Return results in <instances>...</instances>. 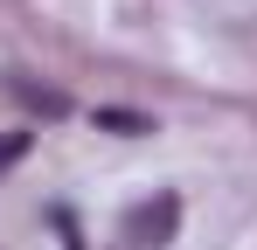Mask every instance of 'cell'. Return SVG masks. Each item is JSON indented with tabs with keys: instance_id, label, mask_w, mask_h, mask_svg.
I'll return each mask as SVG.
<instances>
[{
	"instance_id": "6da1fadb",
	"label": "cell",
	"mask_w": 257,
	"mask_h": 250,
	"mask_svg": "<svg viewBox=\"0 0 257 250\" xmlns=\"http://www.w3.org/2000/svg\"><path fill=\"white\" fill-rule=\"evenodd\" d=\"M174 229H181V195H153L125 215V243L132 250H167Z\"/></svg>"
},
{
	"instance_id": "7a4b0ae2",
	"label": "cell",
	"mask_w": 257,
	"mask_h": 250,
	"mask_svg": "<svg viewBox=\"0 0 257 250\" xmlns=\"http://www.w3.org/2000/svg\"><path fill=\"white\" fill-rule=\"evenodd\" d=\"M7 90H14V104H21V111H35V118H70V97H63L56 83H35V77H7Z\"/></svg>"
},
{
	"instance_id": "3957f363",
	"label": "cell",
	"mask_w": 257,
	"mask_h": 250,
	"mask_svg": "<svg viewBox=\"0 0 257 250\" xmlns=\"http://www.w3.org/2000/svg\"><path fill=\"white\" fill-rule=\"evenodd\" d=\"M97 125H104V132H118V139H146V132H153V118H146V111H118V104H104V111H97Z\"/></svg>"
},
{
	"instance_id": "277c9868",
	"label": "cell",
	"mask_w": 257,
	"mask_h": 250,
	"mask_svg": "<svg viewBox=\"0 0 257 250\" xmlns=\"http://www.w3.org/2000/svg\"><path fill=\"white\" fill-rule=\"evenodd\" d=\"M49 222L63 229V250H90V243H84V229H77V215H70V208H49Z\"/></svg>"
},
{
	"instance_id": "5b68a950",
	"label": "cell",
	"mask_w": 257,
	"mask_h": 250,
	"mask_svg": "<svg viewBox=\"0 0 257 250\" xmlns=\"http://www.w3.org/2000/svg\"><path fill=\"white\" fill-rule=\"evenodd\" d=\"M28 139H35V132H7V139H0V174L21 160V153H28Z\"/></svg>"
}]
</instances>
